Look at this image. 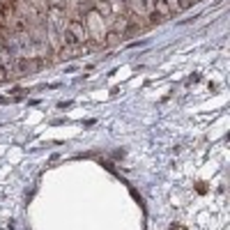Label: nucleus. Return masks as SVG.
Here are the masks:
<instances>
[{
  "label": "nucleus",
  "instance_id": "1",
  "mask_svg": "<svg viewBox=\"0 0 230 230\" xmlns=\"http://www.w3.org/2000/svg\"><path fill=\"white\" fill-rule=\"evenodd\" d=\"M44 65L41 58H35V55H16L12 62V76H26V74H32L37 67Z\"/></svg>",
  "mask_w": 230,
  "mask_h": 230
},
{
  "label": "nucleus",
  "instance_id": "2",
  "mask_svg": "<svg viewBox=\"0 0 230 230\" xmlns=\"http://www.w3.org/2000/svg\"><path fill=\"white\" fill-rule=\"evenodd\" d=\"M9 76H12V74H9V69H7L5 65H0V83H2V81H7Z\"/></svg>",
  "mask_w": 230,
  "mask_h": 230
}]
</instances>
